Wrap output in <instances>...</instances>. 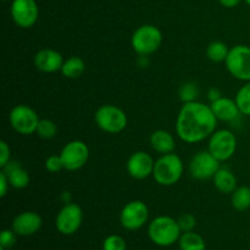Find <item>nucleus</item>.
Returning <instances> with one entry per match:
<instances>
[{"label": "nucleus", "mask_w": 250, "mask_h": 250, "mask_svg": "<svg viewBox=\"0 0 250 250\" xmlns=\"http://www.w3.org/2000/svg\"><path fill=\"white\" fill-rule=\"evenodd\" d=\"M149 237L155 244L167 247L175 243L181 237L178 222L170 216H159L149 225Z\"/></svg>", "instance_id": "nucleus-3"}, {"label": "nucleus", "mask_w": 250, "mask_h": 250, "mask_svg": "<svg viewBox=\"0 0 250 250\" xmlns=\"http://www.w3.org/2000/svg\"><path fill=\"white\" fill-rule=\"evenodd\" d=\"M180 248L181 250H205V242L198 233L185 232L180 237Z\"/></svg>", "instance_id": "nucleus-23"}, {"label": "nucleus", "mask_w": 250, "mask_h": 250, "mask_svg": "<svg viewBox=\"0 0 250 250\" xmlns=\"http://www.w3.org/2000/svg\"><path fill=\"white\" fill-rule=\"evenodd\" d=\"M237 138L229 129L214 132L209 142V151L219 161H226L234 155Z\"/></svg>", "instance_id": "nucleus-8"}, {"label": "nucleus", "mask_w": 250, "mask_h": 250, "mask_svg": "<svg viewBox=\"0 0 250 250\" xmlns=\"http://www.w3.org/2000/svg\"><path fill=\"white\" fill-rule=\"evenodd\" d=\"M229 53V49L227 48L226 44L220 41L211 42L207 48V56L212 62H222V61H226Z\"/></svg>", "instance_id": "nucleus-24"}, {"label": "nucleus", "mask_w": 250, "mask_h": 250, "mask_svg": "<svg viewBox=\"0 0 250 250\" xmlns=\"http://www.w3.org/2000/svg\"><path fill=\"white\" fill-rule=\"evenodd\" d=\"M16 243V236L12 231L5 229L0 234V247L4 249H11Z\"/></svg>", "instance_id": "nucleus-31"}, {"label": "nucleus", "mask_w": 250, "mask_h": 250, "mask_svg": "<svg viewBox=\"0 0 250 250\" xmlns=\"http://www.w3.org/2000/svg\"><path fill=\"white\" fill-rule=\"evenodd\" d=\"M212 180H214L215 187L221 193L229 194V193H233L237 188L236 176L229 168L220 167L217 172L215 173L214 177H212Z\"/></svg>", "instance_id": "nucleus-20"}, {"label": "nucleus", "mask_w": 250, "mask_h": 250, "mask_svg": "<svg viewBox=\"0 0 250 250\" xmlns=\"http://www.w3.org/2000/svg\"><path fill=\"white\" fill-rule=\"evenodd\" d=\"M10 161V146L5 141L0 142V167H4Z\"/></svg>", "instance_id": "nucleus-32"}, {"label": "nucleus", "mask_w": 250, "mask_h": 250, "mask_svg": "<svg viewBox=\"0 0 250 250\" xmlns=\"http://www.w3.org/2000/svg\"><path fill=\"white\" fill-rule=\"evenodd\" d=\"M219 1L225 7H234L241 2V0H219Z\"/></svg>", "instance_id": "nucleus-35"}, {"label": "nucleus", "mask_w": 250, "mask_h": 250, "mask_svg": "<svg viewBox=\"0 0 250 250\" xmlns=\"http://www.w3.org/2000/svg\"><path fill=\"white\" fill-rule=\"evenodd\" d=\"M10 125L20 134L36 133L39 117L32 107L27 105H16L10 112Z\"/></svg>", "instance_id": "nucleus-7"}, {"label": "nucleus", "mask_w": 250, "mask_h": 250, "mask_svg": "<svg viewBox=\"0 0 250 250\" xmlns=\"http://www.w3.org/2000/svg\"><path fill=\"white\" fill-rule=\"evenodd\" d=\"M178 226H180L181 231L183 232H190L197 225L195 221V217L190 214H183L182 216H180V219L177 220Z\"/></svg>", "instance_id": "nucleus-30"}, {"label": "nucleus", "mask_w": 250, "mask_h": 250, "mask_svg": "<svg viewBox=\"0 0 250 250\" xmlns=\"http://www.w3.org/2000/svg\"><path fill=\"white\" fill-rule=\"evenodd\" d=\"M221 98V93H220L219 89H215V88H211V89L209 90V99L212 102H215V100L220 99Z\"/></svg>", "instance_id": "nucleus-34"}, {"label": "nucleus", "mask_w": 250, "mask_h": 250, "mask_svg": "<svg viewBox=\"0 0 250 250\" xmlns=\"http://www.w3.org/2000/svg\"><path fill=\"white\" fill-rule=\"evenodd\" d=\"M217 119L203 103H185L176 120L177 136L186 143H198L214 133Z\"/></svg>", "instance_id": "nucleus-1"}, {"label": "nucleus", "mask_w": 250, "mask_h": 250, "mask_svg": "<svg viewBox=\"0 0 250 250\" xmlns=\"http://www.w3.org/2000/svg\"><path fill=\"white\" fill-rule=\"evenodd\" d=\"M39 10L36 0H14L11 5V16L17 26L29 28L38 20Z\"/></svg>", "instance_id": "nucleus-13"}, {"label": "nucleus", "mask_w": 250, "mask_h": 250, "mask_svg": "<svg viewBox=\"0 0 250 250\" xmlns=\"http://www.w3.org/2000/svg\"><path fill=\"white\" fill-rule=\"evenodd\" d=\"M236 103L241 114L250 116V82L246 83L236 95Z\"/></svg>", "instance_id": "nucleus-25"}, {"label": "nucleus", "mask_w": 250, "mask_h": 250, "mask_svg": "<svg viewBox=\"0 0 250 250\" xmlns=\"http://www.w3.org/2000/svg\"><path fill=\"white\" fill-rule=\"evenodd\" d=\"M225 63L234 78L250 82V46L236 45L229 49Z\"/></svg>", "instance_id": "nucleus-6"}, {"label": "nucleus", "mask_w": 250, "mask_h": 250, "mask_svg": "<svg viewBox=\"0 0 250 250\" xmlns=\"http://www.w3.org/2000/svg\"><path fill=\"white\" fill-rule=\"evenodd\" d=\"M2 168H4L2 171L6 173L7 178H9L11 187L16 188V189H23V188H26L29 185L28 172L19 163L9 161Z\"/></svg>", "instance_id": "nucleus-18"}, {"label": "nucleus", "mask_w": 250, "mask_h": 250, "mask_svg": "<svg viewBox=\"0 0 250 250\" xmlns=\"http://www.w3.org/2000/svg\"><path fill=\"white\" fill-rule=\"evenodd\" d=\"M36 133L43 139H51L56 136V133H58V126H56L55 122H53L51 120H39Z\"/></svg>", "instance_id": "nucleus-26"}, {"label": "nucleus", "mask_w": 250, "mask_h": 250, "mask_svg": "<svg viewBox=\"0 0 250 250\" xmlns=\"http://www.w3.org/2000/svg\"><path fill=\"white\" fill-rule=\"evenodd\" d=\"M42 227V217L37 212L24 211L17 215L12 222V229L20 236H31Z\"/></svg>", "instance_id": "nucleus-16"}, {"label": "nucleus", "mask_w": 250, "mask_h": 250, "mask_svg": "<svg viewBox=\"0 0 250 250\" xmlns=\"http://www.w3.org/2000/svg\"><path fill=\"white\" fill-rule=\"evenodd\" d=\"M246 1H247V4L250 5V0H246Z\"/></svg>", "instance_id": "nucleus-36"}, {"label": "nucleus", "mask_w": 250, "mask_h": 250, "mask_svg": "<svg viewBox=\"0 0 250 250\" xmlns=\"http://www.w3.org/2000/svg\"><path fill=\"white\" fill-rule=\"evenodd\" d=\"M95 124L107 133H120L127 126V115L115 105H103L95 112Z\"/></svg>", "instance_id": "nucleus-5"}, {"label": "nucleus", "mask_w": 250, "mask_h": 250, "mask_svg": "<svg viewBox=\"0 0 250 250\" xmlns=\"http://www.w3.org/2000/svg\"><path fill=\"white\" fill-rule=\"evenodd\" d=\"M154 166L155 163L153 158L146 151H136L127 161V171L136 180H144L153 175Z\"/></svg>", "instance_id": "nucleus-14"}, {"label": "nucleus", "mask_w": 250, "mask_h": 250, "mask_svg": "<svg viewBox=\"0 0 250 250\" xmlns=\"http://www.w3.org/2000/svg\"><path fill=\"white\" fill-rule=\"evenodd\" d=\"M60 156L65 170L76 171L87 164L89 158V149L84 142L72 141L63 146Z\"/></svg>", "instance_id": "nucleus-9"}, {"label": "nucleus", "mask_w": 250, "mask_h": 250, "mask_svg": "<svg viewBox=\"0 0 250 250\" xmlns=\"http://www.w3.org/2000/svg\"><path fill=\"white\" fill-rule=\"evenodd\" d=\"M45 168L46 171L51 173H56L63 168L62 160H61L60 155H50L45 160Z\"/></svg>", "instance_id": "nucleus-29"}, {"label": "nucleus", "mask_w": 250, "mask_h": 250, "mask_svg": "<svg viewBox=\"0 0 250 250\" xmlns=\"http://www.w3.org/2000/svg\"><path fill=\"white\" fill-rule=\"evenodd\" d=\"M149 216L148 207L141 200H133L122 209L120 215L121 225L126 229L136 231L146 225Z\"/></svg>", "instance_id": "nucleus-11"}, {"label": "nucleus", "mask_w": 250, "mask_h": 250, "mask_svg": "<svg viewBox=\"0 0 250 250\" xmlns=\"http://www.w3.org/2000/svg\"><path fill=\"white\" fill-rule=\"evenodd\" d=\"M210 107H211L216 119L220 120V121H234L238 117V115L241 114L236 100H232L229 98L221 97L220 99L212 102Z\"/></svg>", "instance_id": "nucleus-17"}, {"label": "nucleus", "mask_w": 250, "mask_h": 250, "mask_svg": "<svg viewBox=\"0 0 250 250\" xmlns=\"http://www.w3.org/2000/svg\"><path fill=\"white\" fill-rule=\"evenodd\" d=\"M220 168V161L208 151H199L189 163V172L195 180H209Z\"/></svg>", "instance_id": "nucleus-10"}, {"label": "nucleus", "mask_w": 250, "mask_h": 250, "mask_svg": "<svg viewBox=\"0 0 250 250\" xmlns=\"http://www.w3.org/2000/svg\"><path fill=\"white\" fill-rule=\"evenodd\" d=\"M82 209L77 204L67 203L56 216V229L62 234H73L82 224Z\"/></svg>", "instance_id": "nucleus-12"}, {"label": "nucleus", "mask_w": 250, "mask_h": 250, "mask_svg": "<svg viewBox=\"0 0 250 250\" xmlns=\"http://www.w3.org/2000/svg\"><path fill=\"white\" fill-rule=\"evenodd\" d=\"M198 94H199V89H198L197 84H194V83H185L180 89V98L183 103L195 102Z\"/></svg>", "instance_id": "nucleus-27"}, {"label": "nucleus", "mask_w": 250, "mask_h": 250, "mask_svg": "<svg viewBox=\"0 0 250 250\" xmlns=\"http://www.w3.org/2000/svg\"><path fill=\"white\" fill-rule=\"evenodd\" d=\"M85 71V63L78 56H72L68 60L63 61V65L61 67V72L67 78H78L83 75Z\"/></svg>", "instance_id": "nucleus-21"}, {"label": "nucleus", "mask_w": 250, "mask_h": 250, "mask_svg": "<svg viewBox=\"0 0 250 250\" xmlns=\"http://www.w3.org/2000/svg\"><path fill=\"white\" fill-rule=\"evenodd\" d=\"M232 207L237 211H246L250 208V188L247 186L236 188L232 193Z\"/></svg>", "instance_id": "nucleus-22"}, {"label": "nucleus", "mask_w": 250, "mask_h": 250, "mask_svg": "<svg viewBox=\"0 0 250 250\" xmlns=\"http://www.w3.org/2000/svg\"><path fill=\"white\" fill-rule=\"evenodd\" d=\"M34 65L42 72L53 73L61 70L63 59L62 55L54 49H42L34 56Z\"/></svg>", "instance_id": "nucleus-15"}, {"label": "nucleus", "mask_w": 250, "mask_h": 250, "mask_svg": "<svg viewBox=\"0 0 250 250\" xmlns=\"http://www.w3.org/2000/svg\"><path fill=\"white\" fill-rule=\"evenodd\" d=\"M2 1H6V0H2Z\"/></svg>", "instance_id": "nucleus-37"}, {"label": "nucleus", "mask_w": 250, "mask_h": 250, "mask_svg": "<svg viewBox=\"0 0 250 250\" xmlns=\"http://www.w3.org/2000/svg\"><path fill=\"white\" fill-rule=\"evenodd\" d=\"M150 146L155 151L160 154H170L175 150V139L172 134L164 129H158L150 136Z\"/></svg>", "instance_id": "nucleus-19"}, {"label": "nucleus", "mask_w": 250, "mask_h": 250, "mask_svg": "<svg viewBox=\"0 0 250 250\" xmlns=\"http://www.w3.org/2000/svg\"><path fill=\"white\" fill-rule=\"evenodd\" d=\"M183 173V163L176 154H164L154 166V180L161 186H173L180 181Z\"/></svg>", "instance_id": "nucleus-2"}, {"label": "nucleus", "mask_w": 250, "mask_h": 250, "mask_svg": "<svg viewBox=\"0 0 250 250\" xmlns=\"http://www.w3.org/2000/svg\"><path fill=\"white\" fill-rule=\"evenodd\" d=\"M9 178H7L6 173L4 171H1L0 172V197L4 198L7 194V188H9Z\"/></svg>", "instance_id": "nucleus-33"}, {"label": "nucleus", "mask_w": 250, "mask_h": 250, "mask_svg": "<svg viewBox=\"0 0 250 250\" xmlns=\"http://www.w3.org/2000/svg\"><path fill=\"white\" fill-rule=\"evenodd\" d=\"M103 249L104 250H126V242L122 237L112 234L109 236L104 241L103 244Z\"/></svg>", "instance_id": "nucleus-28"}, {"label": "nucleus", "mask_w": 250, "mask_h": 250, "mask_svg": "<svg viewBox=\"0 0 250 250\" xmlns=\"http://www.w3.org/2000/svg\"><path fill=\"white\" fill-rule=\"evenodd\" d=\"M163 34L158 27L144 24L137 28L132 36L131 44L133 50L141 56H148L155 53L161 45Z\"/></svg>", "instance_id": "nucleus-4"}]
</instances>
